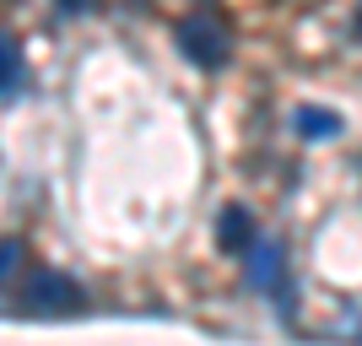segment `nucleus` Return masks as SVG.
<instances>
[{"instance_id":"obj_8","label":"nucleus","mask_w":362,"mask_h":346,"mask_svg":"<svg viewBox=\"0 0 362 346\" xmlns=\"http://www.w3.org/2000/svg\"><path fill=\"white\" fill-rule=\"evenodd\" d=\"M81 6H92V0H65V11H81Z\"/></svg>"},{"instance_id":"obj_2","label":"nucleus","mask_w":362,"mask_h":346,"mask_svg":"<svg viewBox=\"0 0 362 346\" xmlns=\"http://www.w3.org/2000/svg\"><path fill=\"white\" fill-rule=\"evenodd\" d=\"M281 276H287V255L276 238H255L249 243V282L259 292H281Z\"/></svg>"},{"instance_id":"obj_6","label":"nucleus","mask_w":362,"mask_h":346,"mask_svg":"<svg viewBox=\"0 0 362 346\" xmlns=\"http://www.w3.org/2000/svg\"><path fill=\"white\" fill-rule=\"evenodd\" d=\"M16 81H22V49H16V38L0 33V98H11Z\"/></svg>"},{"instance_id":"obj_9","label":"nucleus","mask_w":362,"mask_h":346,"mask_svg":"<svg viewBox=\"0 0 362 346\" xmlns=\"http://www.w3.org/2000/svg\"><path fill=\"white\" fill-rule=\"evenodd\" d=\"M357 44H362V16H357Z\"/></svg>"},{"instance_id":"obj_7","label":"nucleus","mask_w":362,"mask_h":346,"mask_svg":"<svg viewBox=\"0 0 362 346\" xmlns=\"http://www.w3.org/2000/svg\"><path fill=\"white\" fill-rule=\"evenodd\" d=\"M16 265H22V238H0V282H11Z\"/></svg>"},{"instance_id":"obj_3","label":"nucleus","mask_w":362,"mask_h":346,"mask_svg":"<svg viewBox=\"0 0 362 346\" xmlns=\"http://www.w3.org/2000/svg\"><path fill=\"white\" fill-rule=\"evenodd\" d=\"M292 130H298L303 141H330L346 130V120L335 114V108H319V103H303L298 114H292Z\"/></svg>"},{"instance_id":"obj_1","label":"nucleus","mask_w":362,"mask_h":346,"mask_svg":"<svg viewBox=\"0 0 362 346\" xmlns=\"http://www.w3.org/2000/svg\"><path fill=\"white\" fill-rule=\"evenodd\" d=\"M179 49L189 54L195 65H222L227 60V33H222V22H211V16H189L179 28Z\"/></svg>"},{"instance_id":"obj_5","label":"nucleus","mask_w":362,"mask_h":346,"mask_svg":"<svg viewBox=\"0 0 362 346\" xmlns=\"http://www.w3.org/2000/svg\"><path fill=\"white\" fill-rule=\"evenodd\" d=\"M28 292H33V303H38V308H71V303L81 298V292H76V282H71V276H60V271H38Z\"/></svg>"},{"instance_id":"obj_4","label":"nucleus","mask_w":362,"mask_h":346,"mask_svg":"<svg viewBox=\"0 0 362 346\" xmlns=\"http://www.w3.org/2000/svg\"><path fill=\"white\" fill-rule=\"evenodd\" d=\"M216 243H222L227 255H249V243H255V217L243 206H227L222 222H216Z\"/></svg>"}]
</instances>
